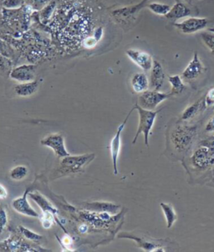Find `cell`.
Wrapping results in <instances>:
<instances>
[{"label":"cell","mask_w":214,"mask_h":252,"mask_svg":"<svg viewBox=\"0 0 214 252\" xmlns=\"http://www.w3.org/2000/svg\"><path fill=\"white\" fill-rule=\"evenodd\" d=\"M198 133L197 126L178 124L171 132V141L174 149L179 153L189 149Z\"/></svg>","instance_id":"6da1fadb"},{"label":"cell","mask_w":214,"mask_h":252,"mask_svg":"<svg viewBox=\"0 0 214 252\" xmlns=\"http://www.w3.org/2000/svg\"><path fill=\"white\" fill-rule=\"evenodd\" d=\"M134 107H135V110H137V112H138L139 124H138L137 131L134 137L132 143L135 144L140 134L142 133L144 136L145 145L148 149L149 148V137H150L152 129H153V125L155 124L156 117L158 115L159 112H161V109L157 110V111L144 109L142 107H140L137 103L134 106Z\"/></svg>","instance_id":"7a4b0ae2"},{"label":"cell","mask_w":214,"mask_h":252,"mask_svg":"<svg viewBox=\"0 0 214 252\" xmlns=\"http://www.w3.org/2000/svg\"><path fill=\"white\" fill-rule=\"evenodd\" d=\"M94 154H81L77 156H70L62 158L60 168L57 170L59 176H65L70 174H77L81 172L86 166L95 158Z\"/></svg>","instance_id":"3957f363"},{"label":"cell","mask_w":214,"mask_h":252,"mask_svg":"<svg viewBox=\"0 0 214 252\" xmlns=\"http://www.w3.org/2000/svg\"><path fill=\"white\" fill-rule=\"evenodd\" d=\"M118 238L129 239L135 241L136 247L140 249L143 250L144 252H167L166 245L173 243V241L169 240H155L149 237H140L138 235H134L131 232H122L118 235Z\"/></svg>","instance_id":"277c9868"},{"label":"cell","mask_w":214,"mask_h":252,"mask_svg":"<svg viewBox=\"0 0 214 252\" xmlns=\"http://www.w3.org/2000/svg\"><path fill=\"white\" fill-rule=\"evenodd\" d=\"M172 94L170 93H161L160 91H146L140 95L137 104L144 109L155 110L159 104L170 98Z\"/></svg>","instance_id":"5b68a950"},{"label":"cell","mask_w":214,"mask_h":252,"mask_svg":"<svg viewBox=\"0 0 214 252\" xmlns=\"http://www.w3.org/2000/svg\"><path fill=\"white\" fill-rule=\"evenodd\" d=\"M135 110V107L129 112L127 116L125 117V120L123 121L120 126L117 127V132L112 137L111 143H110V151H111V160H112V165H113V173L115 175L118 174V168H117V161L119 158L120 152L122 149V134L123 130L125 128L128 119L130 118L131 113Z\"/></svg>","instance_id":"8992f818"},{"label":"cell","mask_w":214,"mask_h":252,"mask_svg":"<svg viewBox=\"0 0 214 252\" xmlns=\"http://www.w3.org/2000/svg\"><path fill=\"white\" fill-rule=\"evenodd\" d=\"M41 145L52 149L57 157L60 158L70 156V154L67 151L64 145V138L61 133L48 135L40 141Z\"/></svg>","instance_id":"52a82bcc"},{"label":"cell","mask_w":214,"mask_h":252,"mask_svg":"<svg viewBox=\"0 0 214 252\" xmlns=\"http://www.w3.org/2000/svg\"><path fill=\"white\" fill-rule=\"evenodd\" d=\"M32 190H33V189L28 188L25 190L22 196L14 199L12 201V208L14 209V211H16L17 213L20 214L22 216L39 218V213L37 212L36 210H33V207L30 204V202L28 201L29 193H31V191Z\"/></svg>","instance_id":"ba28073f"},{"label":"cell","mask_w":214,"mask_h":252,"mask_svg":"<svg viewBox=\"0 0 214 252\" xmlns=\"http://www.w3.org/2000/svg\"><path fill=\"white\" fill-rule=\"evenodd\" d=\"M36 70V65L34 64H21L12 69L9 77L20 83L29 82L35 80Z\"/></svg>","instance_id":"9c48e42d"},{"label":"cell","mask_w":214,"mask_h":252,"mask_svg":"<svg viewBox=\"0 0 214 252\" xmlns=\"http://www.w3.org/2000/svg\"><path fill=\"white\" fill-rule=\"evenodd\" d=\"M209 24V20L205 18H187L180 23H176L174 26L184 34H193L205 29Z\"/></svg>","instance_id":"30bf717a"},{"label":"cell","mask_w":214,"mask_h":252,"mask_svg":"<svg viewBox=\"0 0 214 252\" xmlns=\"http://www.w3.org/2000/svg\"><path fill=\"white\" fill-rule=\"evenodd\" d=\"M192 162L197 168H206L214 162V147L203 145L192 156Z\"/></svg>","instance_id":"8fae6325"},{"label":"cell","mask_w":214,"mask_h":252,"mask_svg":"<svg viewBox=\"0 0 214 252\" xmlns=\"http://www.w3.org/2000/svg\"><path fill=\"white\" fill-rule=\"evenodd\" d=\"M126 56L131 62H134L136 65H138L143 70H150L153 66V57L150 54L147 53L145 51H138L130 49L126 51Z\"/></svg>","instance_id":"7c38bea8"},{"label":"cell","mask_w":214,"mask_h":252,"mask_svg":"<svg viewBox=\"0 0 214 252\" xmlns=\"http://www.w3.org/2000/svg\"><path fill=\"white\" fill-rule=\"evenodd\" d=\"M149 0H142L141 3L135 5L126 6L121 9H117L112 12V16L118 20L119 22H124L125 20H130L139 13L141 9L144 7H148V3Z\"/></svg>","instance_id":"4fadbf2b"},{"label":"cell","mask_w":214,"mask_h":252,"mask_svg":"<svg viewBox=\"0 0 214 252\" xmlns=\"http://www.w3.org/2000/svg\"><path fill=\"white\" fill-rule=\"evenodd\" d=\"M203 70L204 67L203 62L199 58L198 52H195L192 61L187 64V66L185 68V70L182 74V78L186 81H194L200 76L201 74L203 72Z\"/></svg>","instance_id":"5bb4252c"},{"label":"cell","mask_w":214,"mask_h":252,"mask_svg":"<svg viewBox=\"0 0 214 252\" xmlns=\"http://www.w3.org/2000/svg\"><path fill=\"white\" fill-rule=\"evenodd\" d=\"M4 251L8 252H36V247H33L26 243L17 235H13L3 242Z\"/></svg>","instance_id":"9a60e30c"},{"label":"cell","mask_w":214,"mask_h":252,"mask_svg":"<svg viewBox=\"0 0 214 252\" xmlns=\"http://www.w3.org/2000/svg\"><path fill=\"white\" fill-rule=\"evenodd\" d=\"M29 196L31 197V199H33V201L39 205V207L41 209L42 212L43 211H50V212L53 214L54 216H56V221L58 223L60 226L63 228V230H64L61 222L58 218V210L55 206H53V205L45 197L43 196L41 193H39V192H31V193H29Z\"/></svg>","instance_id":"2e32d148"},{"label":"cell","mask_w":214,"mask_h":252,"mask_svg":"<svg viewBox=\"0 0 214 252\" xmlns=\"http://www.w3.org/2000/svg\"><path fill=\"white\" fill-rule=\"evenodd\" d=\"M84 207L90 211L98 213H109L112 216L117 215L120 210L119 205L111 202H92L84 205Z\"/></svg>","instance_id":"e0dca14e"},{"label":"cell","mask_w":214,"mask_h":252,"mask_svg":"<svg viewBox=\"0 0 214 252\" xmlns=\"http://www.w3.org/2000/svg\"><path fill=\"white\" fill-rule=\"evenodd\" d=\"M165 74L162 65L157 61H154L151 72L150 86L153 90L160 91L164 84Z\"/></svg>","instance_id":"ac0fdd59"},{"label":"cell","mask_w":214,"mask_h":252,"mask_svg":"<svg viewBox=\"0 0 214 252\" xmlns=\"http://www.w3.org/2000/svg\"><path fill=\"white\" fill-rule=\"evenodd\" d=\"M39 87V81L38 80H33L29 82H24L16 85L14 87V93H16L17 95L21 96V97H27L33 95L36 93Z\"/></svg>","instance_id":"d6986e66"},{"label":"cell","mask_w":214,"mask_h":252,"mask_svg":"<svg viewBox=\"0 0 214 252\" xmlns=\"http://www.w3.org/2000/svg\"><path fill=\"white\" fill-rule=\"evenodd\" d=\"M150 81L144 73H136L131 79V85L132 89L137 94H142L148 90Z\"/></svg>","instance_id":"ffe728a7"},{"label":"cell","mask_w":214,"mask_h":252,"mask_svg":"<svg viewBox=\"0 0 214 252\" xmlns=\"http://www.w3.org/2000/svg\"><path fill=\"white\" fill-rule=\"evenodd\" d=\"M191 14V10L187 6L181 2L176 3L173 7H171L170 11L165 17L169 20H178L183 18L188 17Z\"/></svg>","instance_id":"44dd1931"},{"label":"cell","mask_w":214,"mask_h":252,"mask_svg":"<svg viewBox=\"0 0 214 252\" xmlns=\"http://www.w3.org/2000/svg\"><path fill=\"white\" fill-rule=\"evenodd\" d=\"M205 107H206L204 103V97L199 99L198 101H195L194 103L191 104L184 110L182 113L181 120L183 122L192 120V118H194L202 111V109Z\"/></svg>","instance_id":"7402d4cb"},{"label":"cell","mask_w":214,"mask_h":252,"mask_svg":"<svg viewBox=\"0 0 214 252\" xmlns=\"http://www.w3.org/2000/svg\"><path fill=\"white\" fill-rule=\"evenodd\" d=\"M160 206H161L162 212L164 214L165 219L167 221V229H171L174 225L175 222L177 221V219H178L175 209L173 208V205H170L168 203H164V202H161Z\"/></svg>","instance_id":"603a6c76"},{"label":"cell","mask_w":214,"mask_h":252,"mask_svg":"<svg viewBox=\"0 0 214 252\" xmlns=\"http://www.w3.org/2000/svg\"><path fill=\"white\" fill-rule=\"evenodd\" d=\"M168 81L172 87L170 91V93L172 94V95H179L185 89V85L183 81V78L179 75L168 76Z\"/></svg>","instance_id":"cb8c5ba5"},{"label":"cell","mask_w":214,"mask_h":252,"mask_svg":"<svg viewBox=\"0 0 214 252\" xmlns=\"http://www.w3.org/2000/svg\"><path fill=\"white\" fill-rule=\"evenodd\" d=\"M56 8H57L56 2L51 1L48 3L47 5L45 6L44 9L40 10V19H41L42 22L45 23V24L49 22L52 17V15L55 14Z\"/></svg>","instance_id":"d4e9b609"},{"label":"cell","mask_w":214,"mask_h":252,"mask_svg":"<svg viewBox=\"0 0 214 252\" xmlns=\"http://www.w3.org/2000/svg\"><path fill=\"white\" fill-rule=\"evenodd\" d=\"M28 168L24 165H19L12 168L9 172V176L12 180L20 181L24 180L28 175Z\"/></svg>","instance_id":"484cf974"},{"label":"cell","mask_w":214,"mask_h":252,"mask_svg":"<svg viewBox=\"0 0 214 252\" xmlns=\"http://www.w3.org/2000/svg\"><path fill=\"white\" fill-rule=\"evenodd\" d=\"M148 8L154 14L156 15H161V16H166L171 9L169 5L160 3H149Z\"/></svg>","instance_id":"4316f807"},{"label":"cell","mask_w":214,"mask_h":252,"mask_svg":"<svg viewBox=\"0 0 214 252\" xmlns=\"http://www.w3.org/2000/svg\"><path fill=\"white\" fill-rule=\"evenodd\" d=\"M19 230H20V232L21 233V235H22L25 238L29 240V241H33V242H39V241H42V239H43V236H42L41 235L33 232L32 230H29L28 228L23 226V225H20V226H19Z\"/></svg>","instance_id":"83f0119b"},{"label":"cell","mask_w":214,"mask_h":252,"mask_svg":"<svg viewBox=\"0 0 214 252\" xmlns=\"http://www.w3.org/2000/svg\"><path fill=\"white\" fill-rule=\"evenodd\" d=\"M39 220L41 222L42 226L48 230L52 226L54 222L56 221V216L50 211H43L41 216H39Z\"/></svg>","instance_id":"f1b7e54d"},{"label":"cell","mask_w":214,"mask_h":252,"mask_svg":"<svg viewBox=\"0 0 214 252\" xmlns=\"http://www.w3.org/2000/svg\"><path fill=\"white\" fill-rule=\"evenodd\" d=\"M201 38L207 47L211 51L212 54L214 55V33L210 31L203 32L201 34Z\"/></svg>","instance_id":"f546056e"},{"label":"cell","mask_w":214,"mask_h":252,"mask_svg":"<svg viewBox=\"0 0 214 252\" xmlns=\"http://www.w3.org/2000/svg\"><path fill=\"white\" fill-rule=\"evenodd\" d=\"M12 62L10 58L6 57L3 55H0V71H2L3 74H8L11 71Z\"/></svg>","instance_id":"4dcf8cb0"},{"label":"cell","mask_w":214,"mask_h":252,"mask_svg":"<svg viewBox=\"0 0 214 252\" xmlns=\"http://www.w3.org/2000/svg\"><path fill=\"white\" fill-rule=\"evenodd\" d=\"M8 223V217L6 209L3 205H0V235H2Z\"/></svg>","instance_id":"1f68e13d"},{"label":"cell","mask_w":214,"mask_h":252,"mask_svg":"<svg viewBox=\"0 0 214 252\" xmlns=\"http://www.w3.org/2000/svg\"><path fill=\"white\" fill-rule=\"evenodd\" d=\"M24 5V0H4L3 6L7 9H16Z\"/></svg>","instance_id":"d6a6232c"},{"label":"cell","mask_w":214,"mask_h":252,"mask_svg":"<svg viewBox=\"0 0 214 252\" xmlns=\"http://www.w3.org/2000/svg\"><path fill=\"white\" fill-rule=\"evenodd\" d=\"M14 54V51L11 48L9 47L4 41L0 39V55L6 56L10 58Z\"/></svg>","instance_id":"836d02e7"},{"label":"cell","mask_w":214,"mask_h":252,"mask_svg":"<svg viewBox=\"0 0 214 252\" xmlns=\"http://www.w3.org/2000/svg\"><path fill=\"white\" fill-rule=\"evenodd\" d=\"M50 2H51L50 0H31V8L39 11L44 9Z\"/></svg>","instance_id":"e575fe53"},{"label":"cell","mask_w":214,"mask_h":252,"mask_svg":"<svg viewBox=\"0 0 214 252\" xmlns=\"http://www.w3.org/2000/svg\"><path fill=\"white\" fill-rule=\"evenodd\" d=\"M204 103L205 107H213L214 106V87L210 88L206 95L204 96Z\"/></svg>","instance_id":"d590c367"},{"label":"cell","mask_w":214,"mask_h":252,"mask_svg":"<svg viewBox=\"0 0 214 252\" xmlns=\"http://www.w3.org/2000/svg\"><path fill=\"white\" fill-rule=\"evenodd\" d=\"M57 237V236H56ZM58 238V237H57ZM59 241H60V244L61 245L62 248L63 249H66L68 252H70V251H72V246L73 241L72 239L70 237V235H66L65 237L63 238V241H61L60 239L58 238Z\"/></svg>","instance_id":"8d00e7d4"},{"label":"cell","mask_w":214,"mask_h":252,"mask_svg":"<svg viewBox=\"0 0 214 252\" xmlns=\"http://www.w3.org/2000/svg\"><path fill=\"white\" fill-rule=\"evenodd\" d=\"M205 131L207 132H214V116H213L210 119H209L208 124L205 126Z\"/></svg>","instance_id":"74e56055"},{"label":"cell","mask_w":214,"mask_h":252,"mask_svg":"<svg viewBox=\"0 0 214 252\" xmlns=\"http://www.w3.org/2000/svg\"><path fill=\"white\" fill-rule=\"evenodd\" d=\"M8 197V190L3 185L0 184V199H5Z\"/></svg>","instance_id":"f35d334b"},{"label":"cell","mask_w":214,"mask_h":252,"mask_svg":"<svg viewBox=\"0 0 214 252\" xmlns=\"http://www.w3.org/2000/svg\"><path fill=\"white\" fill-rule=\"evenodd\" d=\"M87 230H88V227H87V224H82V225L80 226V229H79V230H80L81 233H85Z\"/></svg>","instance_id":"ab89813d"},{"label":"cell","mask_w":214,"mask_h":252,"mask_svg":"<svg viewBox=\"0 0 214 252\" xmlns=\"http://www.w3.org/2000/svg\"><path fill=\"white\" fill-rule=\"evenodd\" d=\"M208 31H210V32L214 33V27H213V28H209V30H208Z\"/></svg>","instance_id":"60d3db41"},{"label":"cell","mask_w":214,"mask_h":252,"mask_svg":"<svg viewBox=\"0 0 214 252\" xmlns=\"http://www.w3.org/2000/svg\"><path fill=\"white\" fill-rule=\"evenodd\" d=\"M0 1H1V2H2V3H3V1H4V0H0Z\"/></svg>","instance_id":"b9f144b4"}]
</instances>
